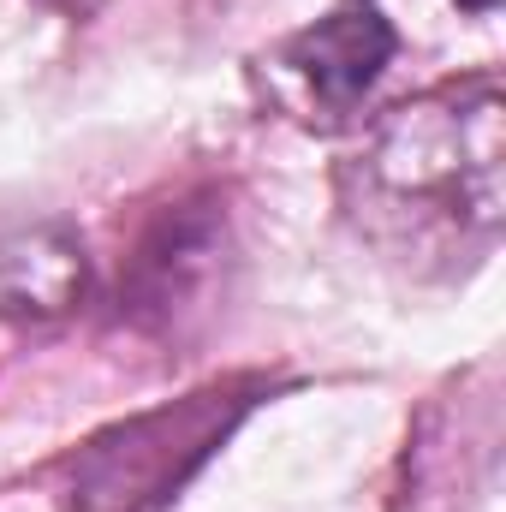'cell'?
Masks as SVG:
<instances>
[{
    "label": "cell",
    "instance_id": "obj_1",
    "mask_svg": "<svg viewBox=\"0 0 506 512\" xmlns=\"http://www.w3.org/2000/svg\"><path fill=\"white\" fill-rule=\"evenodd\" d=\"M352 209L399 256H483L506 215V102L489 72L387 108L352 161Z\"/></svg>",
    "mask_w": 506,
    "mask_h": 512
},
{
    "label": "cell",
    "instance_id": "obj_2",
    "mask_svg": "<svg viewBox=\"0 0 506 512\" xmlns=\"http://www.w3.org/2000/svg\"><path fill=\"white\" fill-rule=\"evenodd\" d=\"M280 382L262 370H233L179 399L131 411L96 429L60 471V512H161L173 507L191 477L245 429L256 405Z\"/></svg>",
    "mask_w": 506,
    "mask_h": 512
},
{
    "label": "cell",
    "instance_id": "obj_3",
    "mask_svg": "<svg viewBox=\"0 0 506 512\" xmlns=\"http://www.w3.org/2000/svg\"><path fill=\"white\" fill-rule=\"evenodd\" d=\"M233 221L221 191H191L137 233L120 268V322L137 334H179L191 328L227 280Z\"/></svg>",
    "mask_w": 506,
    "mask_h": 512
},
{
    "label": "cell",
    "instance_id": "obj_4",
    "mask_svg": "<svg viewBox=\"0 0 506 512\" xmlns=\"http://www.w3.org/2000/svg\"><path fill=\"white\" fill-rule=\"evenodd\" d=\"M393 54H399V36H393L381 0H340L328 18H316L310 30H298L286 42V66L310 84V96L328 114H352L381 84Z\"/></svg>",
    "mask_w": 506,
    "mask_h": 512
},
{
    "label": "cell",
    "instance_id": "obj_5",
    "mask_svg": "<svg viewBox=\"0 0 506 512\" xmlns=\"http://www.w3.org/2000/svg\"><path fill=\"white\" fill-rule=\"evenodd\" d=\"M90 292L84 239L60 221L0 233V316L6 322H60Z\"/></svg>",
    "mask_w": 506,
    "mask_h": 512
},
{
    "label": "cell",
    "instance_id": "obj_6",
    "mask_svg": "<svg viewBox=\"0 0 506 512\" xmlns=\"http://www.w3.org/2000/svg\"><path fill=\"white\" fill-rule=\"evenodd\" d=\"M459 6H465V12H477V18H489V12H495L501 0H459Z\"/></svg>",
    "mask_w": 506,
    "mask_h": 512
}]
</instances>
